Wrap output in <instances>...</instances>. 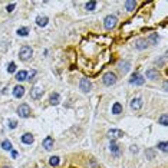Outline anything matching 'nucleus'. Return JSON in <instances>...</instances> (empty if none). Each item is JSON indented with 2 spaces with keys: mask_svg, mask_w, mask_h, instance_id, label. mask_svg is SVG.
Listing matches in <instances>:
<instances>
[{
  "mask_svg": "<svg viewBox=\"0 0 168 168\" xmlns=\"http://www.w3.org/2000/svg\"><path fill=\"white\" fill-rule=\"evenodd\" d=\"M125 7H126V10H128V12L135 10L136 2H135V0H126V2H125Z\"/></svg>",
  "mask_w": 168,
  "mask_h": 168,
  "instance_id": "f3484780",
  "label": "nucleus"
},
{
  "mask_svg": "<svg viewBox=\"0 0 168 168\" xmlns=\"http://www.w3.org/2000/svg\"><path fill=\"white\" fill-rule=\"evenodd\" d=\"M146 43H151V45H158V42H160V36H158L157 33H151L150 36H148V39H145Z\"/></svg>",
  "mask_w": 168,
  "mask_h": 168,
  "instance_id": "4468645a",
  "label": "nucleus"
},
{
  "mask_svg": "<svg viewBox=\"0 0 168 168\" xmlns=\"http://www.w3.org/2000/svg\"><path fill=\"white\" fill-rule=\"evenodd\" d=\"M20 139H22L23 144H26V145H32L33 141H35V136H33L32 134H29V132H27V134H23Z\"/></svg>",
  "mask_w": 168,
  "mask_h": 168,
  "instance_id": "ddd939ff",
  "label": "nucleus"
},
{
  "mask_svg": "<svg viewBox=\"0 0 168 168\" xmlns=\"http://www.w3.org/2000/svg\"><path fill=\"white\" fill-rule=\"evenodd\" d=\"M146 46H148V43H146L145 39H139V40L136 42V45H135V48L138 49V50H142V49H145Z\"/></svg>",
  "mask_w": 168,
  "mask_h": 168,
  "instance_id": "4be33fe9",
  "label": "nucleus"
},
{
  "mask_svg": "<svg viewBox=\"0 0 168 168\" xmlns=\"http://www.w3.org/2000/svg\"><path fill=\"white\" fill-rule=\"evenodd\" d=\"M49 19L46 16H38L36 17V25H38L39 27H45L46 25H48Z\"/></svg>",
  "mask_w": 168,
  "mask_h": 168,
  "instance_id": "2eb2a0df",
  "label": "nucleus"
},
{
  "mask_svg": "<svg viewBox=\"0 0 168 168\" xmlns=\"http://www.w3.org/2000/svg\"><path fill=\"white\" fill-rule=\"evenodd\" d=\"M26 78H27V72L26 71H20V72H17L16 73V81H19V82L26 81Z\"/></svg>",
  "mask_w": 168,
  "mask_h": 168,
  "instance_id": "412c9836",
  "label": "nucleus"
},
{
  "mask_svg": "<svg viewBox=\"0 0 168 168\" xmlns=\"http://www.w3.org/2000/svg\"><path fill=\"white\" fill-rule=\"evenodd\" d=\"M145 76L148 78V79H151V81H157L158 78H160V72H158L155 68H151V69L146 71Z\"/></svg>",
  "mask_w": 168,
  "mask_h": 168,
  "instance_id": "1a4fd4ad",
  "label": "nucleus"
},
{
  "mask_svg": "<svg viewBox=\"0 0 168 168\" xmlns=\"http://www.w3.org/2000/svg\"><path fill=\"white\" fill-rule=\"evenodd\" d=\"M15 7H16V3H12V5H9V6H7V7H6V10L9 12V13H12V12H13V9H15Z\"/></svg>",
  "mask_w": 168,
  "mask_h": 168,
  "instance_id": "2f4dec72",
  "label": "nucleus"
},
{
  "mask_svg": "<svg viewBox=\"0 0 168 168\" xmlns=\"http://www.w3.org/2000/svg\"><path fill=\"white\" fill-rule=\"evenodd\" d=\"M25 91H26V89H25L22 85H17V86L13 88V96L17 98V99H20V98L25 95Z\"/></svg>",
  "mask_w": 168,
  "mask_h": 168,
  "instance_id": "9b49d317",
  "label": "nucleus"
},
{
  "mask_svg": "<svg viewBox=\"0 0 168 168\" xmlns=\"http://www.w3.org/2000/svg\"><path fill=\"white\" fill-rule=\"evenodd\" d=\"M3 168H10V167H3Z\"/></svg>",
  "mask_w": 168,
  "mask_h": 168,
  "instance_id": "c9c22d12",
  "label": "nucleus"
},
{
  "mask_svg": "<svg viewBox=\"0 0 168 168\" xmlns=\"http://www.w3.org/2000/svg\"><path fill=\"white\" fill-rule=\"evenodd\" d=\"M33 56V49L30 46H23L19 52V58L22 60H29Z\"/></svg>",
  "mask_w": 168,
  "mask_h": 168,
  "instance_id": "20e7f679",
  "label": "nucleus"
},
{
  "mask_svg": "<svg viewBox=\"0 0 168 168\" xmlns=\"http://www.w3.org/2000/svg\"><path fill=\"white\" fill-rule=\"evenodd\" d=\"M131 152H132V154H136V152H138V146H136V145H131Z\"/></svg>",
  "mask_w": 168,
  "mask_h": 168,
  "instance_id": "72a5a7b5",
  "label": "nucleus"
},
{
  "mask_svg": "<svg viewBox=\"0 0 168 168\" xmlns=\"http://www.w3.org/2000/svg\"><path fill=\"white\" fill-rule=\"evenodd\" d=\"M42 144H43V148H45V150L50 151V150L53 148V145H55V141H53V138H52V136H46Z\"/></svg>",
  "mask_w": 168,
  "mask_h": 168,
  "instance_id": "f8f14e48",
  "label": "nucleus"
},
{
  "mask_svg": "<svg viewBox=\"0 0 168 168\" xmlns=\"http://www.w3.org/2000/svg\"><path fill=\"white\" fill-rule=\"evenodd\" d=\"M109 148H111V152H112V154H114L115 157H118V155H119V146L116 145V144H115L114 141L111 142V145H109Z\"/></svg>",
  "mask_w": 168,
  "mask_h": 168,
  "instance_id": "aec40b11",
  "label": "nucleus"
},
{
  "mask_svg": "<svg viewBox=\"0 0 168 168\" xmlns=\"http://www.w3.org/2000/svg\"><path fill=\"white\" fill-rule=\"evenodd\" d=\"M158 122L163 125V126H167L168 125V122H167V114H163L160 118H158Z\"/></svg>",
  "mask_w": 168,
  "mask_h": 168,
  "instance_id": "a878e982",
  "label": "nucleus"
},
{
  "mask_svg": "<svg viewBox=\"0 0 168 168\" xmlns=\"http://www.w3.org/2000/svg\"><path fill=\"white\" fill-rule=\"evenodd\" d=\"M121 112H122V105H121L119 102H115L114 105H112V114H114V115H119Z\"/></svg>",
  "mask_w": 168,
  "mask_h": 168,
  "instance_id": "6ab92c4d",
  "label": "nucleus"
},
{
  "mask_svg": "<svg viewBox=\"0 0 168 168\" xmlns=\"http://www.w3.org/2000/svg\"><path fill=\"white\" fill-rule=\"evenodd\" d=\"M17 115H19L20 118H29V116L32 115L30 106H29L27 103H22V105H19V106H17Z\"/></svg>",
  "mask_w": 168,
  "mask_h": 168,
  "instance_id": "7ed1b4c3",
  "label": "nucleus"
},
{
  "mask_svg": "<svg viewBox=\"0 0 168 168\" xmlns=\"http://www.w3.org/2000/svg\"><path fill=\"white\" fill-rule=\"evenodd\" d=\"M157 148H160L163 152H167V148H168V144L165 141H161V142H158V145Z\"/></svg>",
  "mask_w": 168,
  "mask_h": 168,
  "instance_id": "cd10ccee",
  "label": "nucleus"
},
{
  "mask_svg": "<svg viewBox=\"0 0 168 168\" xmlns=\"http://www.w3.org/2000/svg\"><path fill=\"white\" fill-rule=\"evenodd\" d=\"M116 25H118V17L114 16V15H108V16L103 19V26H105L106 30H112V29H115Z\"/></svg>",
  "mask_w": 168,
  "mask_h": 168,
  "instance_id": "f257e3e1",
  "label": "nucleus"
},
{
  "mask_svg": "<svg viewBox=\"0 0 168 168\" xmlns=\"http://www.w3.org/2000/svg\"><path fill=\"white\" fill-rule=\"evenodd\" d=\"M43 88L40 86V85H36V86H33V89L30 91V96H32V99H40L42 98V95H43Z\"/></svg>",
  "mask_w": 168,
  "mask_h": 168,
  "instance_id": "39448f33",
  "label": "nucleus"
},
{
  "mask_svg": "<svg viewBox=\"0 0 168 168\" xmlns=\"http://www.w3.org/2000/svg\"><path fill=\"white\" fill-rule=\"evenodd\" d=\"M36 75V71H32L30 73H27V78H26V81H32V78Z\"/></svg>",
  "mask_w": 168,
  "mask_h": 168,
  "instance_id": "473e14b6",
  "label": "nucleus"
},
{
  "mask_svg": "<svg viewBox=\"0 0 168 168\" xmlns=\"http://www.w3.org/2000/svg\"><path fill=\"white\" fill-rule=\"evenodd\" d=\"M60 102V95L59 93H52L50 98H49V103L50 105H58Z\"/></svg>",
  "mask_w": 168,
  "mask_h": 168,
  "instance_id": "dca6fc26",
  "label": "nucleus"
},
{
  "mask_svg": "<svg viewBox=\"0 0 168 168\" xmlns=\"http://www.w3.org/2000/svg\"><path fill=\"white\" fill-rule=\"evenodd\" d=\"M129 83H131V85H136V86H139V85L144 83V78H142L138 72H135V73H132V76H131Z\"/></svg>",
  "mask_w": 168,
  "mask_h": 168,
  "instance_id": "6e6552de",
  "label": "nucleus"
},
{
  "mask_svg": "<svg viewBox=\"0 0 168 168\" xmlns=\"http://www.w3.org/2000/svg\"><path fill=\"white\" fill-rule=\"evenodd\" d=\"M108 138L109 139H118V138H121V136H124V131H121V129H116V128H112V129H109L108 131Z\"/></svg>",
  "mask_w": 168,
  "mask_h": 168,
  "instance_id": "423d86ee",
  "label": "nucleus"
},
{
  "mask_svg": "<svg viewBox=\"0 0 168 168\" xmlns=\"http://www.w3.org/2000/svg\"><path fill=\"white\" fill-rule=\"evenodd\" d=\"M129 68H131V62H129V60H125V62H121V63H119V69L124 72V73H126V72L129 71Z\"/></svg>",
  "mask_w": 168,
  "mask_h": 168,
  "instance_id": "a211bd4d",
  "label": "nucleus"
},
{
  "mask_svg": "<svg viewBox=\"0 0 168 168\" xmlns=\"http://www.w3.org/2000/svg\"><path fill=\"white\" fill-rule=\"evenodd\" d=\"M142 105H144V102H142L141 98H134L131 101V109H134V111H139L142 108Z\"/></svg>",
  "mask_w": 168,
  "mask_h": 168,
  "instance_id": "9d476101",
  "label": "nucleus"
},
{
  "mask_svg": "<svg viewBox=\"0 0 168 168\" xmlns=\"http://www.w3.org/2000/svg\"><path fill=\"white\" fill-rule=\"evenodd\" d=\"M7 125H9V128H10V129H15V128H16L17 126V122L15 119H9V122H7Z\"/></svg>",
  "mask_w": 168,
  "mask_h": 168,
  "instance_id": "c756f323",
  "label": "nucleus"
},
{
  "mask_svg": "<svg viewBox=\"0 0 168 168\" xmlns=\"http://www.w3.org/2000/svg\"><path fill=\"white\" fill-rule=\"evenodd\" d=\"M15 71H16V63H15V62H10L9 66H7V72H9V73H13Z\"/></svg>",
  "mask_w": 168,
  "mask_h": 168,
  "instance_id": "c85d7f7f",
  "label": "nucleus"
},
{
  "mask_svg": "<svg viewBox=\"0 0 168 168\" xmlns=\"http://www.w3.org/2000/svg\"><path fill=\"white\" fill-rule=\"evenodd\" d=\"M12 157H13V158L17 157V152H16V151H12Z\"/></svg>",
  "mask_w": 168,
  "mask_h": 168,
  "instance_id": "f704fd0d",
  "label": "nucleus"
},
{
  "mask_svg": "<svg viewBox=\"0 0 168 168\" xmlns=\"http://www.w3.org/2000/svg\"><path fill=\"white\" fill-rule=\"evenodd\" d=\"M2 148L6 150V151H12V142L9 139H5V141L2 142Z\"/></svg>",
  "mask_w": 168,
  "mask_h": 168,
  "instance_id": "393cba45",
  "label": "nucleus"
},
{
  "mask_svg": "<svg viewBox=\"0 0 168 168\" xmlns=\"http://www.w3.org/2000/svg\"><path fill=\"white\" fill-rule=\"evenodd\" d=\"M17 35L19 36H27L29 35V29L27 27H20V29H17Z\"/></svg>",
  "mask_w": 168,
  "mask_h": 168,
  "instance_id": "bb28decb",
  "label": "nucleus"
},
{
  "mask_svg": "<svg viewBox=\"0 0 168 168\" xmlns=\"http://www.w3.org/2000/svg\"><path fill=\"white\" fill-rule=\"evenodd\" d=\"M79 89H81L83 93H88L92 89V83L89 82V79H81V82H79Z\"/></svg>",
  "mask_w": 168,
  "mask_h": 168,
  "instance_id": "0eeeda50",
  "label": "nucleus"
},
{
  "mask_svg": "<svg viewBox=\"0 0 168 168\" xmlns=\"http://www.w3.org/2000/svg\"><path fill=\"white\" fill-rule=\"evenodd\" d=\"M60 163V158L59 157H56V155H53V157H50L49 158V164L52 165V167H58Z\"/></svg>",
  "mask_w": 168,
  "mask_h": 168,
  "instance_id": "5701e85b",
  "label": "nucleus"
},
{
  "mask_svg": "<svg viewBox=\"0 0 168 168\" xmlns=\"http://www.w3.org/2000/svg\"><path fill=\"white\" fill-rule=\"evenodd\" d=\"M102 82L105 86H112V85L116 83V75H115L114 72H106L102 76Z\"/></svg>",
  "mask_w": 168,
  "mask_h": 168,
  "instance_id": "f03ea898",
  "label": "nucleus"
},
{
  "mask_svg": "<svg viewBox=\"0 0 168 168\" xmlns=\"http://www.w3.org/2000/svg\"><path fill=\"white\" fill-rule=\"evenodd\" d=\"M145 155H146V158H148V160H152L155 154H154V151H152V150H146V151H145Z\"/></svg>",
  "mask_w": 168,
  "mask_h": 168,
  "instance_id": "7c9ffc66",
  "label": "nucleus"
},
{
  "mask_svg": "<svg viewBox=\"0 0 168 168\" xmlns=\"http://www.w3.org/2000/svg\"><path fill=\"white\" fill-rule=\"evenodd\" d=\"M96 6H98L96 2H88L86 5H85V9H86V10H89V12H92V10H95V9H96Z\"/></svg>",
  "mask_w": 168,
  "mask_h": 168,
  "instance_id": "b1692460",
  "label": "nucleus"
}]
</instances>
